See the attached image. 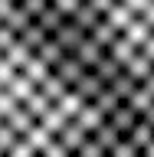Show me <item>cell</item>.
Here are the masks:
<instances>
[{"label":"cell","instance_id":"1","mask_svg":"<svg viewBox=\"0 0 154 157\" xmlns=\"http://www.w3.org/2000/svg\"><path fill=\"white\" fill-rule=\"evenodd\" d=\"M53 72H56L62 82H69V85H76L79 78H82V72H85V62L76 56V52H62V56L53 62Z\"/></svg>","mask_w":154,"mask_h":157},{"label":"cell","instance_id":"2","mask_svg":"<svg viewBox=\"0 0 154 157\" xmlns=\"http://www.w3.org/2000/svg\"><path fill=\"white\" fill-rule=\"evenodd\" d=\"M85 134H89V128L82 124L79 118H69V121H66V128H62L56 137L66 144V154H69V157H76V154H79V144L85 141Z\"/></svg>","mask_w":154,"mask_h":157},{"label":"cell","instance_id":"3","mask_svg":"<svg viewBox=\"0 0 154 157\" xmlns=\"http://www.w3.org/2000/svg\"><path fill=\"white\" fill-rule=\"evenodd\" d=\"M3 118H7V121H10L13 128H17V134H26L30 128H33V124L39 121V118L33 115V111H30V108L23 105V101H17V108H13L10 115H3Z\"/></svg>","mask_w":154,"mask_h":157},{"label":"cell","instance_id":"4","mask_svg":"<svg viewBox=\"0 0 154 157\" xmlns=\"http://www.w3.org/2000/svg\"><path fill=\"white\" fill-rule=\"evenodd\" d=\"M105 17H108V20H112V23H115V26H118V29H125V26H128V23H131V20H135V17H138V10H135V7H131V3H128V0H115V7L108 10Z\"/></svg>","mask_w":154,"mask_h":157},{"label":"cell","instance_id":"5","mask_svg":"<svg viewBox=\"0 0 154 157\" xmlns=\"http://www.w3.org/2000/svg\"><path fill=\"white\" fill-rule=\"evenodd\" d=\"M33 20H39V23H43V29H46V33H53V29H56L62 20H66V13L59 10V3H56V0H49L46 7H43V13H36Z\"/></svg>","mask_w":154,"mask_h":157},{"label":"cell","instance_id":"6","mask_svg":"<svg viewBox=\"0 0 154 157\" xmlns=\"http://www.w3.org/2000/svg\"><path fill=\"white\" fill-rule=\"evenodd\" d=\"M76 118H79V121H82V124L89 128V131H95V128L102 124V121H105V111H102V108H98L95 101H85V105L79 108V115H76Z\"/></svg>","mask_w":154,"mask_h":157},{"label":"cell","instance_id":"7","mask_svg":"<svg viewBox=\"0 0 154 157\" xmlns=\"http://www.w3.org/2000/svg\"><path fill=\"white\" fill-rule=\"evenodd\" d=\"M23 105H26V108H30V111H33V115H36V118H43V115H46V111H49V108L56 105V101H53V98L46 95V88L39 85L36 92H33V95H30L26 101H23Z\"/></svg>","mask_w":154,"mask_h":157},{"label":"cell","instance_id":"8","mask_svg":"<svg viewBox=\"0 0 154 157\" xmlns=\"http://www.w3.org/2000/svg\"><path fill=\"white\" fill-rule=\"evenodd\" d=\"M39 121H43V128H46V131H53V134H59V131L66 128L69 115H66V111H62V108H59V105H53V108H49V111H46V115L39 118Z\"/></svg>","mask_w":154,"mask_h":157},{"label":"cell","instance_id":"9","mask_svg":"<svg viewBox=\"0 0 154 157\" xmlns=\"http://www.w3.org/2000/svg\"><path fill=\"white\" fill-rule=\"evenodd\" d=\"M46 36H49V33L43 29V23H39V20H30V26H26V29H20V39H23L30 49H36Z\"/></svg>","mask_w":154,"mask_h":157},{"label":"cell","instance_id":"10","mask_svg":"<svg viewBox=\"0 0 154 157\" xmlns=\"http://www.w3.org/2000/svg\"><path fill=\"white\" fill-rule=\"evenodd\" d=\"M92 101H95V105H98V108H102V111H105V115H108V111H112V108H115L118 101H121V98H118L115 92H112V88L105 85V88H102V92H98L95 98H92Z\"/></svg>","mask_w":154,"mask_h":157},{"label":"cell","instance_id":"11","mask_svg":"<svg viewBox=\"0 0 154 157\" xmlns=\"http://www.w3.org/2000/svg\"><path fill=\"white\" fill-rule=\"evenodd\" d=\"M17 72H20V69L13 66V62H10L7 56H0V85H7V82H10L13 75H17Z\"/></svg>","mask_w":154,"mask_h":157},{"label":"cell","instance_id":"12","mask_svg":"<svg viewBox=\"0 0 154 157\" xmlns=\"http://www.w3.org/2000/svg\"><path fill=\"white\" fill-rule=\"evenodd\" d=\"M13 108H17V98L10 95L7 88H0V118H3V115H10Z\"/></svg>","mask_w":154,"mask_h":157}]
</instances>
